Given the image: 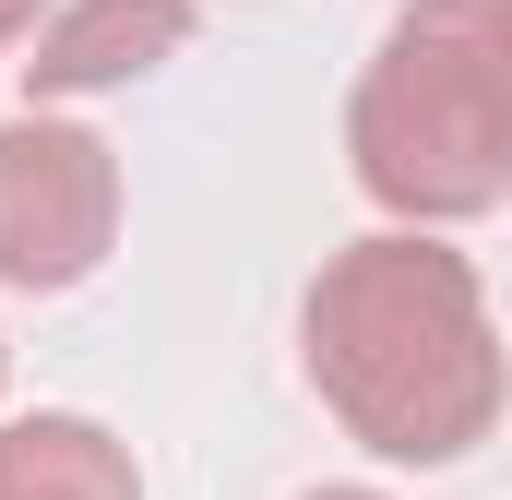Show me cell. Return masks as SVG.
<instances>
[{
    "label": "cell",
    "instance_id": "6da1fadb",
    "mask_svg": "<svg viewBox=\"0 0 512 500\" xmlns=\"http://www.w3.org/2000/svg\"><path fill=\"white\" fill-rule=\"evenodd\" d=\"M298 346H310V393L382 465H465L512 405L489 286L429 227H382V239L334 250L298 310Z\"/></svg>",
    "mask_w": 512,
    "mask_h": 500
},
{
    "label": "cell",
    "instance_id": "7a4b0ae2",
    "mask_svg": "<svg viewBox=\"0 0 512 500\" xmlns=\"http://www.w3.org/2000/svg\"><path fill=\"white\" fill-rule=\"evenodd\" d=\"M358 191L405 227H465L512 191V0H405L346 96Z\"/></svg>",
    "mask_w": 512,
    "mask_h": 500
},
{
    "label": "cell",
    "instance_id": "3957f363",
    "mask_svg": "<svg viewBox=\"0 0 512 500\" xmlns=\"http://www.w3.org/2000/svg\"><path fill=\"white\" fill-rule=\"evenodd\" d=\"M120 239V155L60 108L0 120V286L60 298Z\"/></svg>",
    "mask_w": 512,
    "mask_h": 500
},
{
    "label": "cell",
    "instance_id": "277c9868",
    "mask_svg": "<svg viewBox=\"0 0 512 500\" xmlns=\"http://www.w3.org/2000/svg\"><path fill=\"white\" fill-rule=\"evenodd\" d=\"M191 48V0H60L36 36H24V96L36 108H72V96H108L143 84L155 60Z\"/></svg>",
    "mask_w": 512,
    "mask_h": 500
},
{
    "label": "cell",
    "instance_id": "5b68a950",
    "mask_svg": "<svg viewBox=\"0 0 512 500\" xmlns=\"http://www.w3.org/2000/svg\"><path fill=\"white\" fill-rule=\"evenodd\" d=\"M0 500H143V477L96 417H12L0 429Z\"/></svg>",
    "mask_w": 512,
    "mask_h": 500
},
{
    "label": "cell",
    "instance_id": "8992f818",
    "mask_svg": "<svg viewBox=\"0 0 512 500\" xmlns=\"http://www.w3.org/2000/svg\"><path fill=\"white\" fill-rule=\"evenodd\" d=\"M36 24H48V0H0V60H12V48H24Z\"/></svg>",
    "mask_w": 512,
    "mask_h": 500
},
{
    "label": "cell",
    "instance_id": "52a82bcc",
    "mask_svg": "<svg viewBox=\"0 0 512 500\" xmlns=\"http://www.w3.org/2000/svg\"><path fill=\"white\" fill-rule=\"evenodd\" d=\"M310 500H382V489H310Z\"/></svg>",
    "mask_w": 512,
    "mask_h": 500
}]
</instances>
